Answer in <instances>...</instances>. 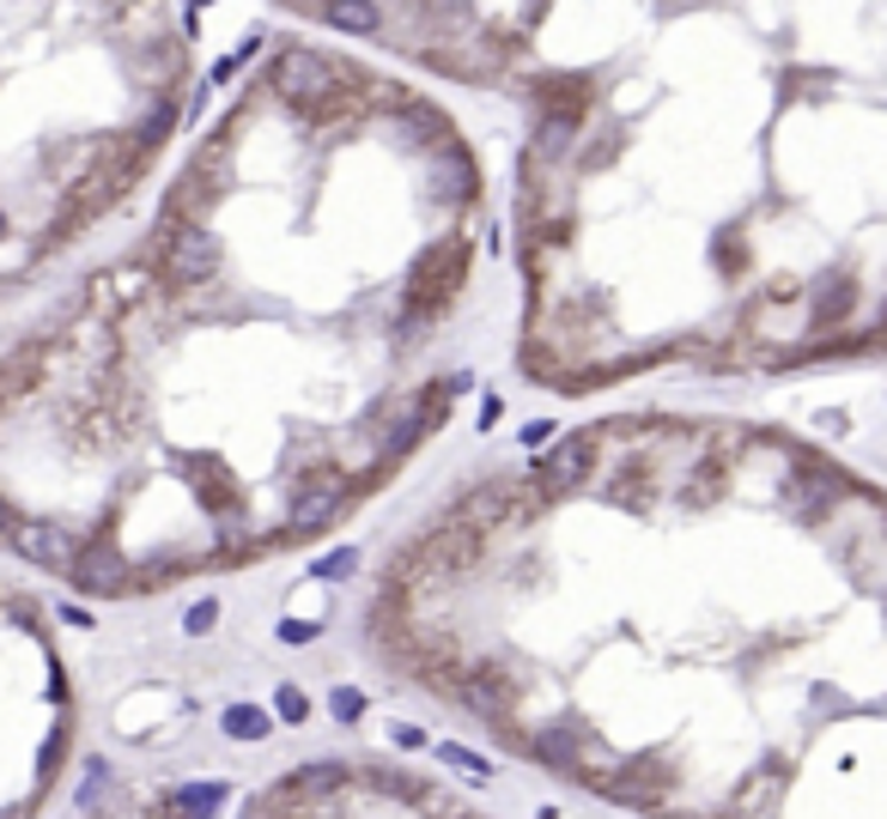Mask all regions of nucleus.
I'll return each mask as SVG.
<instances>
[{"label": "nucleus", "instance_id": "1", "mask_svg": "<svg viewBox=\"0 0 887 819\" xmlns=\"http://www.w3.org/2000/svg\"><path fill=\"white\" fill-rule=\"evenodd\" d=\"M359 637L621 819H887V486L778 425L608 419L468 479Z\"/></svg>", "mask_w": 887, "mask_h": 819}, {"label": "nucleus", "instance_id": "2", "mask_svg": "<svg viewBox=\"0 0 887 819\" xmlns=\"http://www.w3.org/2000/svg\"><path fill=\"white\" fill-rule=\"evenodd\" d=\"M268 91L280 98V110H323L346 91V73L316 49H280L268 68Z\"/></svg>", "mask_w": 887, "mask_h": 819}, {"label": "nucleus", "instance_id": "3", "mask_svg": "<svg viewBox=\"0 0 887 819\" xmlns=\"http://www.w3.org/2000/svg\"><path fill=\"white\" fill-rule=\"evenodd\" d=\"M323 19L346 37H377L383 31V12L377 0H323Z\"/></svg>", "mask_w": 887, "mask_h": 819}, {"label": "nucleus", "instance_id": "4", "mask_svg": "<svg viewBox=\"0 0 887 819\" xmlns=\"http://www.w3.org/2000/svg\"><path fill=\"white\" fill-rule=\"evenodd\" d=\"M784 91H790V98H827V91H833V68H790V73H784Z\"/></svg>", "mask_w": 887, "mask_h": 819}, {"label": "nucleus", "instance_id": "5", "mask_svg": "<svg viewBox=\"0 0 887 819\" xmlns=\"http://www.w3.org/2000/svg\"><path fill=\"white\" fill-rule=\"evenodd\" d=\"M201 7H208V0H201Z\"/></svg>", "mask_w": 887, "mask_h": 819}]
</instances>
